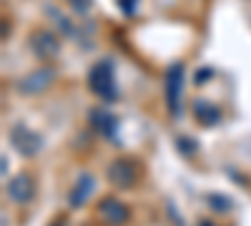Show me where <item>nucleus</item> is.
I'll return each mask as SVG.
<instances>
[{"instance_id": "obj_1", "label": "nucleus", "mask_w": 251, "mask_h": 226, "mask_svg": "<svg viewBox=\"0 0 251 226\" xmlns=\"http://www.w3.org/2000/svg\"><path fill=\"white\" fill-rule=\"evenodd\" d=\"M88 86L103 100H116L118 98L116 80H113V63H111L108 58L98 60V63L88 71Z\"/></svg>"}, {"instance_id": "obj_2", "label": "nucleus", "mask_w": 251, "mask_h": 226, "mask_svg": "<svg viewBox=\"0 0 251 226\" xmlns=\"http://www.w3.org/2000/svg\"><path fill=\"white\" fill-rule=\"evenodd\" d=\"M141 169H138V163L136 161H131V158H116V161H111V166H108V181L113 183V186H118V189H128V186H133V183L138 181V174Z\"/></svg>"}, {"instance_id": "obj_3", "label": "nucleus", "mask_w": 251, "mask_h": 226, "mask_svg": "<svg viewBox=\"0 0 251 226\" xmlns=\"http://www.w3.org/2000/svg\"><path fill=\"white\" fill-rule=\"evenodd\" d=\"M10 143H13V149L23 156H35L43 149V138L38 133H33L30 128H25L23 123H18V126L10 128Z\"/></svg>"}, {"instance_id": "obj_4", "label": "nucleus", "mask_w": 251, "mask_h": 226, "mask_svg": "<svg viewBox=\"0 0 251 226\" xmlns=\"http://www.w3.org/2000/svg\"><path fill=\"white\" fill-rule=\"evenodd\" d=\"M181 91H183V63H174L166 71V100L174 116L181 113Z\"/></svg>"}, {"instance_id": "obj_5", "label": "nucleus", "mask_w": 251, "mask_h": 226, "mask_svg": "<svg viewBox=\"0 0 251 226\" xmlns=\"http://www.w3.org/2000/svg\"><path fill=\"white\" fill-rule=\"evenodd\" d=\"M98 216L106 221V224H111V226H121V224L128 221L131 209L126 206L121 199H116V196H106V199H100V203H98Z\"/></svg>"}, {"instance_id": "obj_6", "label": "nucleus", "mask_w": 251, "mask_h": 226, "mask_svg": "<svg viewBox=\"0 0 251 226\" xmlns=\"http://www.w3.org/2000/svg\"><path fill=\"white\" fill-rule=\"evenodd\" d=\"M55 78V71L53 68H40V71H33L28 73L25 78L18 80V91L25 93V96H35V93H43Z\"/></svg>"}, {"instance_id": "obj_7", "label": "nucleus", "mask_w": 251, "mask_h": 226, "mask_svg": "<svg viewBox=\"0 0 251 226\" xmlns=\"http://www.w3.org/2000/svg\"><path fill=\"white\" fill-rule=\"evenodd\" d=\"M8 196L15 201V203H28L33 201L35 196V183L28 174H18L8 181Z\"/></svg>"}, {"instance_id": "obj_8", "label": "nucleus", "mask_w": 251, "mask_h": 226, "mask_svg": "<svg viewBox=\"0 0 251 226\" xmlns=\"http://www.w3.org/2000/svg\"><path fill=\"white\" fill-rule=\"evenodd\" d=\"M30 46L40 58H53L60 50V40L55 38L53 30H35L33 38H30Z\"/></svg>"}, {"instance_id": "obj_9", "label": "nucleus", "mask_w": 251, "mask_h": 226, "mask_svg": "<svg viewBox=\"0 0 251 226\" xmlns=\"http://www.w3.org/2000/svg\"><path fill=\"white\" fill-rule=\"evenodd\" d=\"M93 186H96V181H93V176H91V174H83V176L78 178V183H75V186H73L71 196H68V203H71L73 209L83 206V203H86V199L91 196Z\"/></svg>"}, {"instance_id": "obj_10", "label": "nucleus", "mask_w": 251, "mask_h": 226, "mask_svg": "<svg viewBox=\"0 0 251 226\" xmlns=\"http://www.w3.org/2000/svg\"><path fill=\"white\" fill-rule=\"evenodd\" d=\"M194 116H196V121L201 123V126H216V123L221 121L219 108L206 103V100H194Z\"/></svg>"}, {"instance_id": "obj_11", "label": "nucleus", "mask_w": 251, "mask_h": 226, "mask_svg": "<svg viewBox=\"0 0 251 226\" xmlns=\"http://www.w3.org/2000/svg\"><path fill=\"white\" fill-rule=\"evenodd\" d=\"M91 123H93V126H96L103 136H106V138H116V118H113L111 113L96 108V111H91Z\"/></svg>"}, {"instance_id": "obj_12", "label": "nucleus", "mask_w": 251, "mask_h": 226, "mask_svg": "<svg viewBox=\"0 0 251 226\" xmlns=\"http://www.w3.org/2000/svg\"><path fill=\"white\" fill-rule=\"evenodd\" d=\"M46 10H48V15H50V18L55 20V23H58V25L63 28V33H66V35H75V28H73V23H71L68 18H63L58 8H50V5H48Z\"/></svg>"}, {"instance_id": "obj_13", "label": "nucleus", "mask_w": 251, "mask_h": 226, "mask_svg": "<svg viewBox=\"0 0 251 226\" xmlns=\"http://www.w3.org/2000/svg\"><path fill=\"white\" fill-rule=\"evenodd\" d=\"M68 3H71V8H73L75 13H80V15H86L88 8H91V0H68Z\"/></svg>"}, {"instance_id": "obj_14", "label": "nucleus", "mask_w": 251, "mask_h": 226, "mask_svg": "<svg viewBox=\"0 0 251 226\" xmlns=\"http://www.w3.org/2000/svg\"><path fill=\"white\" fill-rule=\"evenodd\" d=\"M118 5L123 10V15H136V0H118Z\"/></svg>"}, {"instance_id": "obj_15", "label": "nucleus", "mask_w": 251, "mask_h": 226, "mask_svg": "<svg viewBox=\"0 0 251 226\" xmlns=\"http://www.w3.org/2000/svg\"><path fill=\"white\" fill-rule=\"evenodd\" d=\"M211 75H214V71H211V68H201V71H199V75H196V83H203V80H206V78H211Z\"/></svg>"}, {"instance_id": "obj_16", "label": "nucleus", "mask_w": 251, "mask_h": 226, "mask_svg": "<svg viewBox=\"0 0 251 226\" xmlns=\"http://www.w3.org/2000/svg\"><path fill=\"white\" fill-rule=\"evenodd\" d=\"M208 203H214V206H219V209H228L231 203H226V201H221L219 196H214V199H208Z\"/></svg>"}, {"instance_id": "obj_17", "label": "nucleus", "mask_w": 251, "mask_h": 226, "mask_svg": "<svg viewBox=\"0 0 251 226\" xmlns=\"http://www.w3.org/2000/svg\"><path fill=\"white\" fill-rule=\"evenodd\" d=\"M199 226H216V224H211V221H201Z\"/></svg>"}, {"instance_id": "obj_18", "label": "nucleus", "mask_w": 251, "mask_h": 226, "mask_svg": "<svg viewBox=\"0 0 251 226\" xmlns=\"http://www.w3.org/2000/svg\"><path fill=\"white\" fill-rule=\"evenodd\" d=\"M55 226H63V221H58V224H55Z\"/></svg>"}]
</instances>
